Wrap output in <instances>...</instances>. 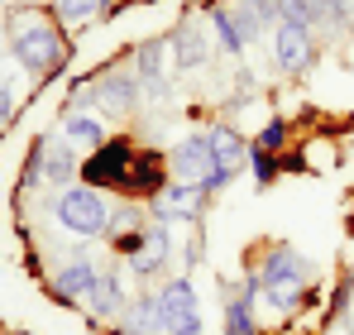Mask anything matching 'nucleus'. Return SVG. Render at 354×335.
<instances>
[{"mask_svg": "<svg viewBox=\"0 0 354 335\" xmlns=\"http://www.w3.org/2000/svg\"><path fill=\"white\" fill-rule=\"evenodd\" d=\"M62 134H67L77 149H86V154H96V149L111 139L106 120H96V115H67V120H62Z\"/></svg>", "mask_w": 354, "mask_h": 335, "instance_id": "obj_18", "label": "nucleus"}, {"mask_svg": "<svg viewBox=\"0 0 354 335\" xmlns=\"http://www.w3.org/2000/svg\"><path fill=\"white\" fill-rule=\"evenodd\" d=\"M259 287H263V302L283 316H297L311 297H316V269L306 254H297L292 244H268L254 264Z\"/></svg>", "mask_w": 354, "mask_h": 335, "instance_id": "obj_2", "label": "nucleus"}, {"mask_svg": "<svg viewBox=\"0 0 354 335\" xmlns=\"http://www.w3.org/2000/svg\"><path fill=\"white\" fill-rule=\"evenodd\" d=\"M124 307H129V292H124V278H120L115 269H106L96 287H91V297H86V311L96 316V321H120L124 316Z\"/></svg>", "mask_w": 354, "mask_h": 335, "instance_id": "obj_16", "label": "nucleus"}, {"mask_svg": "<svg viewBox=\"0 0 354 335\" xmlns=\"http://www.w3.org/2000/svg\"><path fill=\"white\" fill-rule=\"evenodd\" d=\"M168 44H173V62L182 72H196V67H206L211 62V39H206V24L196 19V15H182L173 24V34H168Z\"/></svg>", "mask_w": 354, "mask_h": 335, "instance_id": "obj_12", "label": "nucleus"}, {"mask_svg": "<svg viewBox=\"0 0 354 335\" xmlns=\"http://www.w3.org/2000/svg\"><path fill=\"white\" fill-rule=\"evenodd\" d=\"M77 172H82V149L67 134H44V182L72 187Z\"/></svg>", "mask_w": 354, "mask_h": 335, "instance_id": "obj_13", "label": "nucleus"}, {"mask_svg": "<svg viewBox=\"0 0 354 335\" xmlns=\"http://www.w3.org/2000/svg\"><path fill=\"white\" fill-rule=\"evenodd\" d=\"M120 331L124 335H168V321H163V307H158V292H139L129 297L124 316H120Z\"/></svg>", "mask_w": 354, "mask_h": 335, "instance_id": "obj_15", "label": "nucleus"}, {"mask_svg": "<svg viewBox=\"0 0 354 335\" xmlns=\"http://www.w3.org/2000/svg\"><path fill=\"white\" fill-rule=\"evenodd\" d=\"M321 19L330 29H350L354 24V0H321Z\"/></svg>", "mask_w": 354, "mask_h": 335, "instance_id": "obj_24", "label": "nucleus"}, {"mask_svg": "<svg viewBox=\"0 0 354 335\" xmlns=\"http://www.w3.org/2000/svg\"><path fill=\"white\" fill-rule=\"evenodd\" d=\"M48 10H53V19H58L62 29H82V24H91V19L106 15L101 0H53Z\"/></svg>", "mask_w": 354, "mask_h": 335, "instance_id": "obj_21", "label": "nucleus"}, {"mask_svg": "<svg viewBox=\"0 0 354 335\" xmlns=\"http://www.w3.org/2000/svg\"><path fill=\"white\" fill-rule=\"evenodd\" d=\"M158 307H163L168 335H206V321H201V307H196L192 273H182V278H168V282H163V287H158Z\"/></svg>", "mask_w": 354, "mask_h": 335, "instance_id": "obj_8", "label": "nucleus"}, {"mask_svg": "<svg viewBox=\"0 0 354 335\" xmlns=\"http://www.w3.org/2000/svg\"><path fill=\"white\" fill-rule=\"evenodd\" d=\"M10 120H15V91H10V87H0V129H5Z\"/></svg>", "mask_w": 354, "mask_h": 335, "instance_id": "obj_25", "label": "nucleus"}, {"mask_svg": "<svg viewBox=\"0 0 354 335\" xmlns=\"http://www.w3.org/2000/svg\"><path fill=\"white\" fill-rule=\"evenodd\" d=\"M288 134H292V129H288V120H283V115H273V120L254 134V149H263V154H283Z\"/></svg>", "mask_w": 354, "mask_h": 335, "instance_id": "obj_23", "label": "nucleus"}, {"mask_svg": "<svg viewBox=\"0 0 354 335\" xmlns=\"http://www.w3.org/2000/svg\"><path fill=\"white\" fill-rule=\"evenodd\" d=\"M259 297H263V287H259V273H244V278H221V311H225V321H221V335H263L259 326Z\"/></svg>", "mask_w": 354, "mask_h": 335, "instance_id": "obj_6", "label": "nucleus"}, {"mask_svg": "<svg viewBox=\"0 0 354 335\" xmlns=\"http://www.w3.org/2000/svg\"><path fill=\"white\" fill-rule=\"evenodd\" d=\"M101 10H106V19H111V15H120V10H124V0H101Z\"/></svg>", "mask_w": 354, "mask_h": 335, "instance_id": "obj_26", "label": "nucleus"}, {"mask_svg": "<svg viewBox=\"0 0 354 335\" xmlns=\"http://www.w3.org/2000/svg\"><path fill=\"white\" fill-rule=\"evenodd\" d=\"M249 172H254V187L263 192V187H273V182H278L283 159H278V154H263V149H254V144H249Z\"/></svg>", "mask_w": 354, "mask_h": 335, "instance_id": "obj_22", "label": "nucleus"}, {"mask_svg": "<svg viewBox=\"0 0 354 335\" xmlns=\"http://www.w3.org/2000/svg\"><path fill=\"white\" fill-rule=\"evenodd\" d=\"M211 172H216V154H211L206 129L182 134L173 149H168V177H173V182H187V187H201V192H206Z\"/></svg>", "mask_w": 354, "mask_h": 335, "instance_id": "obj_7", "label": "nucleus"}, {"mask_svg": "<svg viewBox=\"0 0 354 335\" xmlns=\"http://www.w3.org/2000/svg\"><path fill=\"white\" fill-rule=\"evenodd\" d=\"M173 225L168 221H149V230H144V244L124 259L129 264V273L134 278H158L163 269H168V259H173Z\"/></svg>", "mask_w": 354, "mask_h": 335, "instance_id": "obj_11", "label": "nucleus"}, {"mask_svg": "<svg viewBox=\"0 0 354 335\" xmlns=\"http://www.w3.org/2000/svg\"><path fill=\"white\" fill-rule=\"evenodd\" d=\"M273 57L283 77H301L316 62V34L306 24H273Z\"/></svg>", "mask_w": 354, "mask_h": 335, "instance_id": "obj_9", "label": "nucleus"}, {"mask_svg": "<svg viewBox=\"0 0 354 335\" xmlns=\"http://www.w3.org/2000/svg\"><path fill=\"white\" fill-rule=\"evenodd\" d=\"M206 24H211L216 44H221L230 57H239L244 48H249V44H244V34H239V24H235V15H230V5H216V10L206 15Z\"/></svg>", "mask_w": 354, "mask_h": 335, "instance_id": "obj_19", "label": "nucleus"}, {"mask_svg": "<svg viewBox=\"0 0 354 335\" xmlns=\"http://www.w3.org/2000/svg\"><path fill=\"white\" fill-rule=\"evenodd\" d=\"M91 91H96V111L106 115V120H129V115L139 111V101H144V82L129 67V57L96 67L91 72Z\"/></svg>", "mask_w": 354, "mask_h": 335, "instance_id": "obj_4", "label": "nucleus"}, {"mask_svg": "<svg viewBox=\"0 0 354 335\" xmlns=\"http://www.w3.org/2000/svg\"><path fill=\"white\" fill-rule=\"evenodd\" d=\"M129 230H149V201H134V197H124L120 206H111L106 239H111V235H129Z\"/></svg>", "mask_w": 354, "mask_h": 335, "instance_id": "obj_20", "label": "nucleus"}, {"mask_svg": "<svg viewBox=\"0 0 354 335\" xmlns=\"http://www.w3.org/2000/svg\"><path fill=\"white\" fill-rule=\"evenodd\" d=\"M345 321H350V331H354V302H350V311H345Z\"/></svg>", "mask_w": 354, "mask_h": 335, "instance_id": "obj_27", "label": "nucleus"}, {"mask_svg": "<svg viewBox=\"0 0 354 335\" xmlns=\"http://www.w3.org/2000/svg\"><path fill=\"white\" fill-rule=\"evenodd\" d=\"M53 221L72 235H86V239H106V225H111V201L101 187H86V182H72L53 197Z\"/></svg>", "mask_w": 354, "mask_h": 335, "instance_id": "obj_3", "label": "nucleus"}, {"mask_svg": "<svg viewBox=\"0 0 354 335\" xmlns=\"http://www.w3.org/2000/svg\"><path fill=\"white\" fill-rule=\"evenodd\" d=\"M96 278H101V269H96L86 254H72L58 273L48 278V297H53L58 307H86V297H91Z\"/></svg>", "mask_w": 354, "mask_h": 335, "instance_id": "obj_10", "label": "nucleus"}, {"mask_svg": "<svg viewBox=\"0 0 354 335\" xmlns=\"http://www.w3.org/2000/svg\"><path fill=\"white\" fill-rule=\"evenodd\" d=\"M168 53H173L168 34L144 39V44L129 53V67H134V72H139V82H144V96H158V91H163V67H168Z\"/></svg>", "mask_w": 354, "mask_h": 335, "instance_id": "obj_14", "label": "nucleus"}, {"mask_svg": "<svg viewBox=\"0 0 354 335\" xmlns=\"http://www.w3.org/2000/svg\"><path fill=\"white\" fill-rule=\"evenodd\" d=\"M5 39H10L15 62L34 82H53L72 62V44H67V34H62V24L53 19L48 5H10L5 10Z\"/></svg>", "mask_w": 354, "mask_h": 335, "instance_id": "obj_1", "label": "nucleus"}, {"mask_svg": "<svg viewBox=\"0 0 354 335\" xmlns=\"http://www.w3.org/2000/svg\"><path fill=\"white\" fill-rule=\"evenodd\" d=\"M134 154H139V144L129 139V134H111L96 154H86L82 159V172H77V182H86V187H111V192H124V177H129V168H134Z\"/></svg>", "mask_w": 354, "mask_h": 335, "instance_id": "obj_5", "label": "nucleus"}, {"mask_svg": "<svg viewBox=\"0 0 354 335\" xmlns=\"http://www.w3.org/2000/svg\"><path fill=\"white\" fill-rule=\"evenodd\" d=\"M206 139H211V154H216V168H235V172H244V163H249V139L239 134L235 125H211L206 129Z\"/></svg>", "mask_w": 354, "mask_h": 335, "instance_id": "obj_17", "label": "nucleus"}]
</instances>
